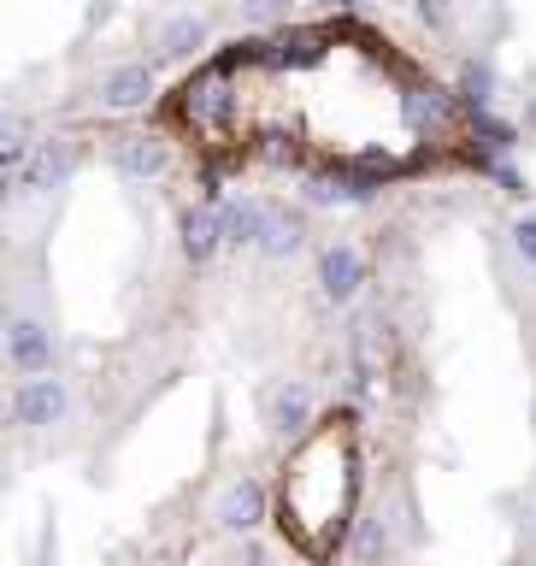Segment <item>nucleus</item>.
I'll list each match as a JSON object with an SVG mask.
<instances>
[{
    "label": "nucleus",
    "instance_id": "1",
    "mask_svg": "<svg viewBox=\"0 0 536 566\" xmlns=\"http://www.w3.org/2000/svg\"><path fill=\"white\" fill-rule=\"evenodd\" d=\"M12 419H18V424H30V431H42V424H60V419H65V384H60V378H42V371H35L30 384H18Z\"/></svg>",
    "mask_w": 536,
    "mask_h": 566
},
{
    "label": "nucleus",
    "instance_id": "2",
    "mask_svg": "<svg viewBox=\"0 0 536 566\" xmlns=\"http://www.w3.org/2000/svg\"><path fill=\"white\" fill-rule=\"evenodd\" d=\"M7 360L24 371V378L53 371V331H42L35 318H18V325L7 331Z\"/></svg>",
    "mask_w": 536,
    "mask_h": 566
},
{
    "label": "nucleus",
    "instance_id": "3",
    "mask_svg": "<svg viewBox=\"0 0 536 566\" xmlns=\"http://www.w3.org/2000/svg\"><path fill=\"white\" fill-rule=\"evenodd\" d=\"M360 277H366L360 248L336 242V248H325V254H318V283H325V295H330V301H354V290H360Z\"/></svg>",
    "mask_w": 536,
    "mask_h": 566
},
{
    "label": "nucleus",
    "instance_id": "4",
    "mask_svg": "<svg viewBox=\"0 0 536 566\" xmlns=\"http://www.w3.org/2000/svg\"><path fill=\"white\" fill-rule=\"evenodd\" d=\"M260 520H265V484L260 478H237L219 502V525L224 531H254Z\"/></svg>",
    "mask_w": 536,
    "mask_h": 566
},
{
    "label": "nucleus",
    "instance_id": "5",
    "mask_svg": "<svg viewBox=\"0 0 536 566\" xmlns=\"http://www.w3.org/2000/svg\"><path fill=\"white\" fill-rule=\"evenodd\" d=\"M265 419H272V431L283 437H295V431H307V419H313V396H307V384H283L272 407H265Z\"/></svg>",
    "mask_w": 536,
    "mask_h": 566
},
{
    "label": "nucleus",
    "instance_id": "6",
    "mask_svg": "<svg viewBox=\"0 0 536 566\" xmlns=\"http://www.w3.org/2000/svg\"><path fill=\"white\" fill-rule=\"evenodd\" d=\"M113 166L124 177H159V171H166V148H159L154 136H124L113 148Z\"/></svg>",
    "mask_w": 536,
    "mask_h": 566
},
{
    "label": "nucleus",
    "instance_id": "7",
    "mask_svg": "<svg viewBox=\"0 0 536 566\" xmlns=\"http://www.w3.org/2000/svg\"><path fill=\"white\" fill-rule=\"evenodd\" d=\"M148 95H154L148 65H124V71H113V77L101 83V106H141Z\"/></svg>",
    "mask_w": 536,
    "mask_h": 566
},
{
    "label": "nucleus",
    "instance_id": "8",
    "mask_svg": "<svg viewBox=\"0 0 536 566\" xmlns=\"http://www.w3.org/2000/svg\"><path fill=\"white\" fill-rule=\"evenodd\" d=\"M219 237H224V224H212L207 212H189V219H183V248H189V260H207L212 248H219Z\"/></svg>",
    "mask_w": 536,
    "mask_h": 566
},
{
    "label": "nucleus",
    "instance_id": "9",
    "mask_svg": "<svg viewBox=\"0 0 536 566\" xmlns=\"http://www.w3.org/2000/svg\"><path fill=\"white\" fill-rule=\"evenodd\" d=\"M354 548H360L366 566H378V560L389 555V525H383V520H366V525H360V543H354Z\"/></svg>",
    "mask_w": 536,
    "mask_h": 566
},
{
    "label": "nucleus",
    "instance_id": "10",
    "mask_svg": "<svg viewBox=\"0 0 536 566\" xmlns=\"http://www.w3.org/2000/svg\"><path fill=\"white\" fill-rule=\"evenodd\" d=\"M201 18H177V24L166 30V53H189V48H201Z\"/></svg>",
    "mask_w": 536,
    "mask_h": 566
},
{
    "label": "nucleus",
    "instance_id": "11",
    "mask_svg": "<svg viewBox=\"0 0 536 566\" xmlns=\"http://www.w3.org/2000/svg\"><path fill=\"white\" fill-rule=\"evenodd\" d=\"M519 248L536 260V219H525V224H519Z\"/></svg>",
    "mask_w": 536,
    "mask_h": 566
}]
</instances>
